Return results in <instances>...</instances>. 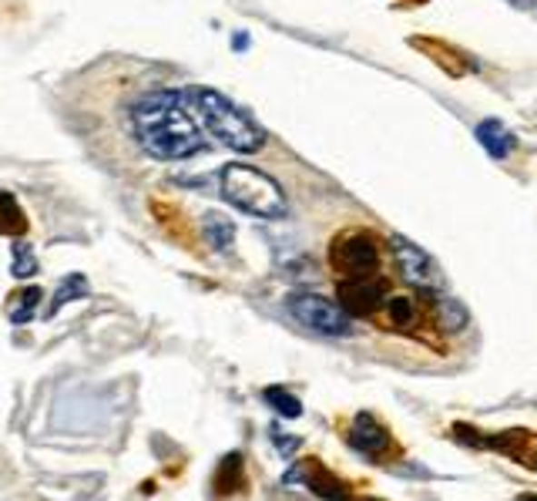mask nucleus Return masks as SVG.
Returning <instances> with one entry per match:
<instances>
[{
  "label": "nucleus",
  "mask_w": 537,
  "mask_h": 501,
  "mask_svg": "<svg viewBox=\"0 0 537 501\" xmlns=\"http://www.w3.org/2000/svg\"><path fill=\"white\" fill-rule=\"evenodd\" d=\"M346 441H350L353 451H360V455L366 457H386L390 451H393V437H390V431H386L383 424L376 421L373 414H356L350 424V431H346Z\"/></svg>",
  "instance_id": "obj_8"
},
{
  "label": "nucleus",
  "mask_w": 537,
  "mask_h": 501,
  "mask_svg": "<svg viewBox=\"0 0 537 501\" xmlns=\"http://www.w3.org/2000/svg\"><path fill=\"white\" fill-rule=\"evenodd\" d=\"M27 215H24L21 202L11 192H0V235H24L27 233Z\"/></svg>",
  "instance_id": "obj_15"
},
{
  "label": "nucleus",
  "mask_w": 537,
  "mask_h": 501,
  "mask_svg": "<svg viewBox=\"0 0 537 501\" xmlns=\"http://www.w3.org/2000/svg\"><path fill=\"white\" fill-rule=\"evenodd\" d=\"M473 135H477V142L487 148V155L497 158V162H504V158L517 148V138L511 135V128H507V125H501L497 118H487V122H481L477 128H473Z\"/></svg>",
  "instance_id": "obj_11"
},
{
  "label": "nucleus",
  "mask_w": 537,
  "mask_h": 501,
  "mask_svg": "<svg viewBox=\"0 0 537 501\" xmlns=\"http://www.w3.org/2000/svg\"><path fill=\"white\" fill-rule=\"evenodd\" d=\"M383 320H386V326H390V330H400V334L417 330L420 320H423L420 300H417V296H410V293H393V296H386Z\"/></svg>",
  "instance_id": "obj_10"
},
{
  "label": "nucleus",
  "mask_w": 537,
  "mask_h": 501,
  "mask_svg": "<svg viewBox=\"0 0 537 501\" xmlns=\"http://www.w3.org/2000/svg\"><path fill=\"white\" fill-rule=\"evenodd\" d=\"M336 296H340V306L350 313V316H373V313L383 310L386 296H390V283H386L380 273H376V276L340 279Z\"/></svg>",
  "instance_id": "obj_7"
},
{
  "label": "nucleus",
  "mask_w": 537,
  "mask_h": 501,
  "mask_svg": "<svg viewBox=\"0 0 537 501\" xmlns=\"http://www.w3.org/2000/svg\"><path fill=\"white\" fill-rule=\"evenodd\" d=\"M91 293L88 286V276H81V273H71V276H65L61 283H57V293H55V300H51V306H47L45 316H55L61 306H67V303H75V300H85Z\"/></svg>",
  "instance_id": "obj_14"
},
{
  "label": "nucleus",
  "mask_w": 537,
  "mask_h": 501,
  "mask_svg": "<svg viewBox=\"0 0 537 501\" xmlns=\"http://www.w3.org/2000/svg\"><path fill=\"white\" fill-rule=\"evenodd\" d=\"M273 441L279 445V451H283V455H293V451L299 447L296 437H279V431H273Z\"/></svg>",
  "instance_id": "obj_20"
},
{
  "label": "nucleus",
  "mask_w": 537,
  "mask_h": 501,
  "mask_svg": "<svg viewBox=\"0 0 537 501\" xmlns=\"http://www.w3.org/2000/svg\"><path fill=\"white\" fill-rule=\"evenodd\" d=\"M517 501H537V495H521Z\"/></svg>",
  "instance_id": "obj_22"
},
{
  "label": "nucleus",
  "mask_w": 537,
  "mask_h": 501,
  "mask_svg": "<svg viewBox=\"0 0 537 501\" xmlns=\"http://www.w3.org/2000/svg\"><path fill=\"white\" fill-rule=\"evenodd\" d=\"M296 475H303L306 488L313 491V495H319L323 501H353L350 485H346L343 478H336V475H333L329 468H323L319 461H306V465H303Z\"/></svg>",
  "instance_id": "obj_9"
},
{
  "label": "nucleus",
  "mask_w": 537,
  "mask_h": 501,
  "mask_svg": "<svg viewBox=\"0 0 537 501\" xmlns=\"http://www.w3.org/2000/svg\"><path fill=\"white\" fill-rule=\"evenodd\" d=\"M531 465H534V468H537V455H534V461H531Z\"/></svg>",
  "instance_id": "obj_23"
},
{
  "label": "nucleus",
  "mask_w": 537,
  "mask_h": 501,
  "mask_svg": "<svg viewBox=\"0 0 537 501\" xmlns=\"http://www.w3.org/2000/svg\"><path fill=\"white\" fill-rule=\"evenodd\" d=\"M132 132L138 145L162 162L198 155L205 148V135L188 108L185 91L158 88L142 95L132 105Z\"/></svg>",
  "instance_id": "obj_1"
},
{
  "label": "nucleus",
  "mask_w": 537,
  "mask_h": 501,
  "mask_svg": "<svg viewBox=\"0 0 537 501\" xmlns=\"http://www.w3.org/2000/svg\"><path fill=\"white\" fill-rule=\"evenodd\" d=\"M11 256H14V263H11V273L17 279H27V276H34L37 273V256H34V245L31 243H14V249H11Z\"/></svg>",
  "instance_id": "obj_19"
},
{
  "label": "nucleus",
  "mask_w": 537,
  "mask_h": 501,
  "mask_svg": "<svg viewBox=\"0 0 537 501\" xmlns=\"http://www.w3.org/2000/svg\"><path fill=\"white\" fill-rule=\"evenodd\" d=\"M329 266L340 279L380 273V239L370 229H346L329 243Z\"/></svg>",
  "instance_id": "obj_4"
},
{
  "label": "nucleus",
  "mask_w": 537,
  "mask_h": 501,
  "mask_svg": "<svg viewBox=\"0 0 537 501\" xmlns=\"http://www.w3.org/2000/svg\"><path fill=\"white\" fill-rule=\"evenodd\" d=\"M41 296H45V293L37 290V286H21V290H14L11 296H7V316H11V324L14 326L31 324L37 306H41Z\"/></svg>",
  "instance_id": "obj_13"
},
{
  "label": "nucleus",
  "mask_w": 537,
  "mask_h": 501,
  "mask_svg": "<svg viewBox=\"0 0 537 501\" xmlns=\"http://www.w3.org/2000/svg\"><path fill=\"white\" fill-rule=\"evenodd\" d=\"M390 253H393V263L400 269V279H403L410 290L430 293V296H440V293L447 290V279H443L440 266L420 245H413L403 235H393L390 239Z\"/></svg>",
  "instance_id": "obj_5"
},
{
  "label": "nucleus",
  "mask_w": 537,
  "mask_h": 501,
  "mask_svg": "<svg viewBox=\"0 0 537 501\" xmlns=\"http://www.w3.org/2000/svg\"><path fill=\"white\" fill-rule=\"evenodd\" d=\"M289 313L299 324L316 330L323 336H350L353 334V316L343 310L340 303H333L329 296L319 293H293L289 296Z\"/></svg>",
  "instance_id": "obj_6"
},
{
  "label": "nucleus",
  "mask_w": 537,
  "mask_h": 501,
  "mask_svg": "<svg viewBox=\"0 0 537 501\" xmlns=\"http://www.w3.org/2000/svg\"><path fill=\"white\" fill-rule=\"evenodd\" d=\"M185 98L192 101V112L209 135H215L222 145H229L232 152L253 155L265 145V132L242 112L239 105H232L225 95L212 88H185Z\"/></svg>",
  "instance_id": "obj_2"
},
{
  "label": "nucleus",
  "mask_w": 537,
  "mask_h": 501,
  "mask_svg": "<svg viewBox=\"0 0 537 501\" xmlns=\"http://www.w3.org/2000/svg\"><path fill=\"white\" fill-rule=\"evenodd\" d=\"M202 229H205V239L212 243V249H229L232 239H235V225L229 219H222L219 212H205Z\"/></svg>",
  "instance_id": "obj_17"
},
{
  "label": "nucleus",
  "mask_w": 537,
  "mask_h": 501,
  "mask_svg": "<svg viewBox=\"0 0 537 501\" xmlns=\"http://www.w3.org/2000/svg\"><path fill=\"white\" fill-rule=\"evenodd\" d=\"M370 501H373V498H370Z\"/></svg>",
  "instance_id": "obj_24"
},
{
  "label": "nucleus",
  "mask_w": 537,
  "mask_h": 501,
  "mask_svg": "<svg viewBox=\"0 0 537 501\" xmlns=\"http://www.w3.org/2000/svg\"><path fill=\"white\" fill-rule=\"evenodd\" d=\"M245 45H249V37H245V34H235V47H239V51H242V47H245Z\"/></svg>",
  "instance_id": "obj_21"
},
{
  "label": "nucleus",
  "mask_w": 537,
  "mask_h": 501,
  "mask_svg": "<svg viewBox=\"0 0 537 501\" xmlns=\"http://www.w3.org/2000/svg\"><path fill=\"white\" fill-rule=\"evenodd\" d=\"M433 320H437V326L443 334H461L463 326L471 324V313H467V306L461 300L440 293L437 303H433Z\"/></svg>",
  "instance_id": "obj_12"
},
{
  "label": "nucleus",
  "mask_w": 537,
  "mask_h": 501,
  "mask_svg": "<svg viewBox=\"0 0 537 501\" xmlns=\"http://www.w3.org/2000/svg\"><path fill=\"white\" fill-rule=\"evenodd\" d=\"M263 397L275 414H283V417H289V421L303 417V404H299V397L296 394H289L285 387H265Z\"/></svg>",
  "instance_id": "obj_18"
},
{
  "label": "nucleus",
  "mask_w": 537,
  "mask_h": 501,
  "mask_svg": "<svg viewBox=\"0 0 537 501\" xmlns=\"http://www.w3.org/2000/svg\"><path fill=\"white\" fill-rule=\"evenodd\" d=\"M222 195L232 202L235 209L259 215V219H283L285 215V195L279 189V182L269 178L265 172L253 165H225L219 175Z\"/></svg>",
  "instance_id": "obj_3"
},
{
  "label": "nucleus",
  "mask_w": 537,
  "mask_h": 501,
  "mask_svg": "<svg viewBox=\"0 0 537 501\" xmlns=\"http://www.w3.org/2000/svg\"><path fill=\"white\" fill-rule=\"evenodd\" d=\"M245 485L242 478V455H225L222 457L219 471H215V495H232V491H239Z\"/></svg>",
  "instance_id": "obj_16"
}]
</instances>
